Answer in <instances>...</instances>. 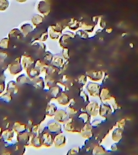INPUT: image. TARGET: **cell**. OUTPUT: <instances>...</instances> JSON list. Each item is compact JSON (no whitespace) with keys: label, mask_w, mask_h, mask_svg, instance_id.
Listing matches in <instances>:
<instances>
[{"label":"cell","mask_w":138,"mask_h":155,"mask_svg":"<svg viewBox=\"0 0 138 155\" xmlns=\"http://www.w3.org/2000/svg\"><path fill=\"white\" fill-rule=\"evenodd\" d=\"M32 85L37 89H43L45 88V81L41 77H37L32 80Z\"/></svg>","instance_id":"e0dca14e"},{"label":"cell","mask_w":138,"mask_h":155,"mask_svg":"<svg viewBox=\"0 0 138 155\" xmlns=\"http://www.w3.org/2000/svg\"><path fill=\"white\" fill-rule=\"evenodd\" d=\"M5 89V85L4 82H2V83H0V94L3 93Z\"/></svg>","instance_id":"bcb514c9"},{"label":"cell","mask_w":138,"mask_h":155,"mask_svg":"<svg viewBox=\"0 0 138 155\" xmlns=\"http://www.w3.org/2000/svg\"><path fill=\"white\" fill-rule=\"evenodd\" d=\"M16 84L19 85H32V80L25 74L18 76L16 78Z\"/></svg>","instance_id":"2e32d148"},{"label":"cell","mask_w":138,"mask_h":155,"mask_svg":"<svg viewBox=\"0 0 138 155\" xmlns=\"http://www.w3.org/2000/svg\"><path fill=\"white\" fill-rule=\"evenodd\" d=\"M53 65L56 66V67L62 68L63 65V60L62 58L58 56L55 57L53 60Z\"/></svg>","instance_id":"836d02e7"},{"label":"cell","mask_w":138,"mask_h":155,"mask_svg":"<svg viewBox=\"0 0 138 155\" xmlns=\"http://www.w3.org/2000/svg\"><path fill=\"white\" fill-rule=\"evenodd\" d=\"M48 132L51 134H58L62 133V126L61 124L57 122L55 120H50L48 122L46 127Z\"/></svg>","instance_id":"6da1fadb"},{"label":"cell","mask_w":138,"mask_h":155,"mask_svg":"<svg viewBox=\"0 0 138 155\" xmlns=\"http://www.w3.org/2000/svg\"><path fill=\"white\" fill-rule=\"evenodd\" d=\"M9 2L7 0H0V11H4L8 7Z\"/></svg>","instance_id":"d590c367"},{"label":"cell","mask_w":138,"mask_h":155,"mask_svg":"<svg viewBox=\"0 0 138 155\" xmlns=\"http://www.w3.org/2000/svg\"><path fill=\"white\" fill-rule=\"evenodd\" d=\"M9 43H10V40L8 38H3L0 41V49L6 50L8 48Z\"/></svg>","instance_id":"1f68e13d"},{"label":"cell","mask_w":138,"mask_h":155,"mask_svg":"<svg viewBox=\"0 0 138 155\" xmlns=\"http://www.w3.org/2000/svg\"><path fill=\"white\" fill-rule=\"evenodd\" d=\"M57 100H58V102L59 104L65 105H67L68 104H69L70 99L69 98V96L66 94L65 92H62L61 94L58 97Z\"/></svg>","instance_id":"7402d4cb"},{"label":"cell","mask_w":138,"mask_h":155,"mask_svg":"<svg viewBox=\"0 0 138 155\" xmlns=\"http://www.w3.org/2000/svg\"><path fill=\"white\" fill-rule=\"evenodd\" d=\"M2 138V136H1V134H0V140H1Z\"/></svg>","instance_id":"c3c4849f"},{"label":"cell","mask_w":138,"mask_h":155,"mask_svg":"<svg viewBox=\"0 0 138 155\" xmlns=\"http://www.w3.org/2000/svg\"><path fill=\"white\" fill-rule=\"evenodd\" d=\"M33 135L31 133L28 132H24L22 133L18 134L17 135V140L18 142L22 143L23 145L28 146L31 144V140L33 137Z\"/></svg>","instance_id":"277c9868"},{"label":"cell","mask_w":138,"mask_h":155,"mask_svg":"<svg viewBox=\"0 0 138 155\" xmlns=\"http://www.w3.org/2000/svg\"><path fill=\"white\" fill-rule=\"evenodd\" d=\"M33 147L36 148H40L43 145L41 137L40 135L37 136H33V137L31 140V144Z\"/></svg>","instance_id":"cb8c5ba5"},{"label":"cell","mask_w":138,"mask_h":155,"mask_svg":"<svg viewBox=\"0 0 138 155\" xmlns=\"http://www.w3.org/2000/svg\"><path fill=\"white\" fill-rule=\"evenodd\" d=\"M0 129H1V128H0Z\"/></svg>","instance_id":"f907efd6"},{"label":"cell","mask_w":138,"mask_h":155,"mask_svg":"<svg viewBox=\"0 0 138 155\" xmlns=\"http://www.w3.org/2000/svg\"><path fill=\"white\" fill-rule=\"evenodd\" d=\"M54 120L59 123H65L70 117L68 113H66V110L64 109H58L54 116Z\"/></svg>","instance_id":"8992f818"},{"label":"cell","mask_w":138,"mask_h":155,"mask_svg":"<svg viewBox=\"0 0 138 155\" xmlns=\"http://www.w3.org/2000/svg\"><path fill=\"white\" fill-rule=\"evenodd\" d=\"M49 91H50V94L52 98L57 99L58 98V97L61 94V93H62L63 90L61 89V88L59 86L56 85V86L52 87V88L49 90Z\"/></svg>","instance_id":"603a6c76"},{"label":"cell","mask_w":138,"mask_h":155,"mask_svg":"<svg viewBox=\"0 0 138 155\" xmlns=\"http://www.w3.org/2000/svg\"><path fill=\"white\" fill-rule=\"evenodd\" d=\"M79 152V148L75 147L69 150V151L66 154V155H78Z\"/></svg>","instance_id":"f35d334b"},{"label":"cell","mask_w":138,"mask_h":155,"mask_svg":"<svg viewBox=\"0 0 138 155\" xmlns=\"http://www.w3.org/2000/svg\"><path fill=\"white\" fill-rule=\"evenodd\" d=\"M7 93L11 94V95H16L18 94L19 91V88L18 84L15 81H8L7 85Z\"/></svg>","instance_id":"4fadbf2b"},{"label":"cell","mask_w":138,"mask_h":155,"mask_svg":"<svg viewBox=\"0 0 138 155\" xmlns=\"http://www.w3.org/2000/svg\"><path fill=\"white\" fill-rule=\"evenodd\" d=\"M50 5L49 4L47 3V2L43 1V2H40L38 4L37 6V10L40 13H41L42 14H43L44 16H47L49 14V13L50 12Z\"/></svg>","instance_id":"7c38bea8"},{"label":"cell","mask_w":138,"mask_h":155,"mask_svg":"<svg viewBox=\"0 0 138 155\" xmlns=\"http://www.w3.org/2000/svg\"><path fill=\"white\" fill-rule=\"evenodd\" d=\"M99 97H100L101 100L103 101V104H105L111 98V96L109 94V91L107 89H103L101 90L100 93H99Z\"/></svg>","instance_id":"484cf974"},{"label":"cell","mask_w":138,"mask_h":155,"mask_svg":"<svg viewBox=\"0 0 138 155\" xmlns=\"http://www.w3.org/2000/svg\"><path fill=\"white\" fill-rule=\"evenodd\" d=\"M100 105L96 101H91L85 107V111L90 115L96 116L99 113Z\"/></svg>","instance_id":"3957f363"},{"label":"cell","mask_w":138,"mask_h":155,"mask_svg":"<svg viewBox=\"0 0 138 155\" xmlns=\"http://www.w3.org/2000/svg\"><path fill=\"white\" fill-rule=\"evenodd\" d=\"M122 138V130L120 129H116L114 130L112 133V139L116 142L120 141Z\"/></svg>","instance_id":"f546056e"},{"label":"cell","mask_w":138,"mask_h":155,"mask_svg":"<svg viewBox=\"0 0 138 155\" xmlns=\"http://www.w3.org/2000/svg\"><path fill=\"white\" fill-rule=\"evenodd\" d=\"M80 133L85 138H90L92 137V126L88 123L85 124L83 127L81 129Z\"/></svg>","instance_id":"30bf717a"},{"label":"cell","mask_w":138,"mask_h":155,"mask_svg":"<svg viewBox=\"0 0 138 155\" xmlns=\"http://www.w3.org/2000/svg\"><path fill=\"white\" fill-rule=\"evenodd\" d=\"M12 130L17 134L22 133L27 131V125L20 122H14L12 126Z\"/></svg>","instance_id":"9a60e30c"},{"label":"cell","mask_w":138,"mask_h":155,"mask_svg":"<svg viewBox=\"0 0 138 155\" xmlns=\"http://www.w3.org/2000/svg\"><path fill=\"white\" fill-rule=\"evenodd\" d=\"M32 45L37 46L40 48H43V49H45V45L43 44V43H33Z\"/></svg>","instance_id":"f6af8a7d"},{"label":"cell","mask_w":138,"mask_h":155,"mask_svg":"<svg viewBox=\"0 0 138 155\" xmlns=\"http://www.w3.org/2000/svg\"><path fill=\"white\" fill-rule=\"evenodd\" d=\"M26 72H27V74L28 77L31 80H33L36 78L38 77V76H39L40 74V70L36 67L30 68V69L26 71Z\"/></svg>","instance_id":"44dd1931"},{"label":"cell","mask_w":138,"mask_h":155,"mask_svg":"<svg viewBox=\"0 0 138 155\" xmlns=\"http://www.w3.org/2000/svg\"><path fill=\"white\" fill-rule=\"evenodd\" d=\"M93 155H104L107 153L106 149L101 145H96L92 149Z\"/></svg>","instance_id":"4316f807"},{"label":"cell","mask_w":138,"mask_h":155,"mask_svg":"<svg viewBox=\"0 0 138 155\" xmlns=\"http://www.w3.org/2000/svg\"><path fill=\"white\" fill-rule=\"evenodd\" d=\"M75 101L74 99H71V100H70V102H69V104H70V106L72 107V106L75 104Z\"/></svg>","instance_id":"7dc6e473"},{"label":"cell","mask_w":138,"mask_h":155,"mask_svg":"<svg viewBox=\"0 0 138 155\" xmlns=\"http://www.w3.org/2000/svg\"><path fill=\"white\" fill-rule=\"evenodd\" d=\"M66 137L62 134V133L56 134L54 138V143L57 147H61L64 146L66 143Z\"/></svg>","instance_id":"8fae6325"},{"label":"cell","mask_w":138,"mask_h":155,"mask_svg":"<svg viewBox=\"0 0 138 155\" xmlns=\"http://www.w3.org/2000/svg\"><path fill=\"white\" fill-rule=\"evenodd\" d=\"M41 133V130L40 127V125H34L32 126L31 130V134L34 136L40 135Z\"/></svg>","instance_id":"e575fe53"},{"label":"cell","mask_w":138,"mask_h":155,"mask_svg":"<svg viewBox=\"0 0 138 155\" xmlns=\"http://www.w3.org/2000/svg\"><path fill=\"white\" fill-rule=\"evenodd\" d=\"M79 96L83 99L85 102H88V101H89L88 96V94L86 93H85V91H81L80 93H79Z\"/></svg>","instance_id":"ab89813d"},{"label":"cell","mask_w":138,"mask_h":155,"mask_svg":"<svg viewBox=\"0 0 138 155\" xmlns=\"http://www.w3.org/2000/svg\"><path fill=\"white\" fill-rule=\"evenodd\" d=\"M77 34H78V35L80 36V37L82 38L85 39V38H88L87 35L83 31H79Z\"/></svg>","instance_id":"ee69618b"},{"label":"cell","mask_w":138,"mask_h":155,"mask_svg":"<svg viewBox=\"0 0 138 155\" xmlns=\"http://www.w3.org/2000/svg\"><path fill=\"white\" fill-rule=\"evenodd\" d=\"M35 67L40 70V72H43L47 71V68H48L49 66L47 65V64L45 61H43L41 60H38L36 61Z\"/></svg>","instance_id":"83f0119b"},{"label":"cell","mask_w":138,"mask_h":155,"mask_svg":"<svg viewBox=\"0 0 138 155\" xmlns=\"http://www.w3.org/2000/svg\"><path fill=\"white\" fill-rule=\"evenodd\" d=\"M7 57H8L7 53L5 51H4L3 50L0 49V61L3 63Z\"/></svg>","instance_id":"74e56055"},{"label":"cell","mask_w":138,"mask_h":155,"mask_svg":"<svg viewBox=\"0 0 138 155\" xmlns=\"http://www.w3.org/2000/svg\"><path fill=\"white\" fill-rule=\"evenodd\" d=\"M12 99V96L8 93H6L3 94L1 96H0V101H4V102L9 103Z\"/></svg>","instance_id":"d6a6232c"},{"label":"cell","mask_w":138,"mask_h":155,"mask_svg":"<svg viewBox=\"0 0 138 155\" xmlns=\"http://www.w3.org/2000/svg\"><path fill=\"white\" fill-rule=\"evenodd\" d=\"M20 31L22 33L23 37H26L28 36V34H30L34 31V28L32 25H31L29 23H25L21 26Z\"/></svg>","instance_id":"d6986e66"},{"label":"cell","mask_w":138,"mask_h":155,"mask_svg":"<svg viewBox=\"0 0 138 155\" xmlns=\"http://www.w3.org/2000/svg\"><path fill=\"white\" fill-rule=\"evenodd\" d=\"M101 120H94L93 122L90 124H91V125L92 126V127H98V125H99V124H101Z\"/></svg>","instance_id":"7bdbcfd3"},{"label":"cell","mask_w":138,"mask_h":155,"mask_svg":"<svg viewBox=\"0 0 138 155\" xmlns=\"http://www.w3.org/2000/svg\"><path fill=\"white\" fill-rule=\"evenodd\" d=\"M0 64H2V62H1V61H0Z\"/></svg>","instance_id":"681fc988"},{"label":"cell","mask_w":138,"mask_h":155,"mask_svg":"<svg viewBox=\"0 0 138 155\" xmlns=\"http://www.w3.org/2000/svg\"><path fill=\"white\" fill-rule=\"evenodd\" d=\"M78 118L82 120L84 124H88L90 120V116L85 111V112H83L79 114Z\"/></svg>","instance_id":"4dcf8cb0"},{"label":"cell","mask_w":138,"mask_h":155,"mask_svg":"<svg viewBox=\"0 0 138 155\" xmlns=\"http://www.w3.org/2000/svg\"><path fill=\"white\" fill-rule=\"evenodd\" d=\"M23 35L20 29L14 28L8 34V39H16V40H20L23 38Z\"/></svg>","instance_id":"ffe728a7"},{"label":"cell","mask_w":138,"mask_h":155,"mask_svg":"<svg viewBox=\"0 0 138 155\" xmlns=\"http://www.w3.org/2000/svg\"><path fill=\"white\" fill-rule=\"evenodd\" d=\"M52 55L50 54V52H47L46 55L44 57V61L45 62H51L52 61Z\"/></svg>","instance_id":"60d3db41"},{"label":"cell","mask_w":138,"mask_h":155,"mask_svg":"<svg viewBox=\"0 0 138 155\" xmlns=\"http://www.w3.org/2000/svg\"><path fill=\"white\" fill-rule=\"evenodd\" d=\"M14 134H15V132L12 129H5L2 131L1 133L2 138L4 140L5 142L6 143H10L12 142L14 140Z\"/></svg>","instance_id":"9c48e42d"},{"label":"cell","mask_w":138,"mask_h":155,"mask_svg":"<svg viewBox=\"0 0 138 155\" xmlns=\"http://www.w3.org/2000/svg\"><path fill=\"white\" fill-rule=\"evenodd\" d=\"M58 107L54 104H49L46 108V114L49 116H54Z\"/></svg>","instance_id":"d4e9b609"},{"label":"cell","mask_w":138,"mask_h":155,"mask_svg":"<svg viewBox=\"0 0 138 155\" xmlns=\"http://www.w3.org/2000/svg\"><path fill=\"white\" fill-rule=\"evenodd\" d=\"M9 71L12 75H16L20 73L23 70V67L21 65V57H18L12 64L8 66Z\"/></svg>","instance_id":"7a4b0ae2"},{"label":"cell","mask_w":138,"mask_h":155,"mask_svg":"<svg viewBox=\"0 0 138 155\" xmlns=\"http://www.w3.org/2000/svg\"><path fill=\"white\" fill-rule=\"evenodd\" d=\"M66 113H68V114L69 115L70 117V116L75 115L78 113V110H76L75 108L73 107H71V106L68 107L66 109Z\"/></svg>","instance_id":"8d00e7d4"},{"label":"cell","mask_w":138,"mask_h":155,"mask_svg":"<svg viewBox=\"0 0 138 155\" xmlns=\"http://www.w3.org/2000/svg\"><path fill=\"white\" fill-rule=\"evenodd\" d=\"M87 90L90 95L92 96H99L100 93V85L93 82H90L87 86Z\"/></svg>","instance_id":"52a82bcc"},{"label":"cell","mask_w":138,"mask_h":155,"mask_svg":"<svg viewBox=\"0 0 138 155\" xmlns=\"http://www.w3.org/2000/svg\"><path fill=\"white\" fill-rule=\"evenodd\" d=\"M21 65L23 69L27 71L30 68L35 67L36 61L30 56L24 55L21 57Z\"/></svg>","instance_id":"5b68a950"},{"label":"cell","mask_w":138,"mask_h":155,"mask_svg":"<svg viewBox=\"0 0 138 155\" xmlns=\"http://www.w3.org/2000/svg\"><path fill=\"white\" fill-rule=\"evenodd\" d=\"M41 140L43 145L45 147H50L54 143V139L52 137V135L49 132H44L42 133L41 135Z\"/></svg>","instance_id":"ba28073f"},{"label":"cell","mask_w":138,"mask_h":155,"mask_svg":"<svg viewBox=\"0 0 138 155\" xmlns=\"http://www.w3.org/2000/svg\"><path fill=\"white\" fill-rule=\"evenodd\" d=\"M31 21L33 25L35 27H37L38 25H40L41 23H43V17L41 16V15H39V14H36V15L33 16Z\"/></svg>","instance_id":"f1b7e54d"},{"label":"cell","mask_w":138,"mask_h":155,"mask_svg":"<svg viewBox=\"0 0 138 155\" xmlns=\"http://www.w3.org/2000/svg\"><path fill=\"white\" fill-rule=\"evenodd\" d=\"M112 112L111 107L108 104H102L100 105L99 110V113L101 116L103 118H106L107 116L111 114Z\"/></svg>","instance_id":"5bb4252c"},{"label":"cell","mask_w":138,"mask_h":155,"mask_svg":"<svg viewBox=\"0 0 138 155\" xmlns=\"http://www.w3.org/2000/svg\"><path fill=\"white\" fill-rule=\"evenodd\" d=\"M86 81H87V77L85 75L81 76L78 78V82L82 85H84L85 84H86Z\"/></svg>","instance_id":"b9f144b4"},{"label":"cell","mask_w":138,"mask_h":155,"mask_svg":"<svg viewBox=\"0 0 138 155\" xmlns=\"http://www.w3.org/2000/svg\"><path fill=\"white\" fill-rule=\"evenodd\" d=\"M64 129L68 132H79L78 130H76L74 124L73 123V120L72 118H70L66 122L64 123Z\"/></svg>","instance_id":"ac0fdd59"}]
</instances>
